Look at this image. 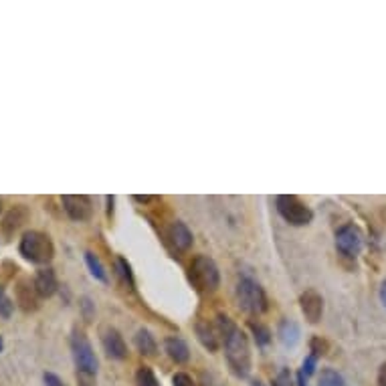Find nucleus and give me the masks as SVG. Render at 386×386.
<instances>
[{"label":"nucleus","instance_id":"obj_1","mask_svg":"<svg viewBox=\"0 0 386 386\" xmlns=\"http://www.w3.org/2000/svg\"><path fill=\"white\" fill-rule=\"evenodd\" d=\"M217 330L219 336L223 340L224 356L231 366V370L235 376H249L251 372V348H249V340L247 334L233 324V320L224 313L217 315Z\"/></svg>","mask_w":386,"mask_h":386},{"label":"nucleus","instance_id":"obj_2","mask_svg":"<svg viewBox=\"0 0 386 386\" xmlns=\"http://www.w3.org/2000/svg\"><path fill=\"white\" fill-rule=\"evenodd\" d=\"M71 352L77 368V385L95 386V374H97V358L93 352V346L88 340L85 332L75 330L71 336Z\"/></svg>","mask_w":386,"mask_h":386},{"label":"nucleus","instance_id":"obj_3","mask_svg":"<svg viewBox=\"0 0 386 386\" xmlns=\"http://www.w3.org/2000/svg\"><path fill=\"white\" fill-rule=\"evenodd\" d=\"M18 253L35 265H49L55 257V245L43 231H27L18 243Z\"/></svg>","mask_w":386,"mask_h":386},{"label":"nucleus","instance_id":"obj_4","mask_svg":"<svg viewBox=\"0 0 386 386\" xmlns=\"http://www.w3.org/2000/svg\"><path fill=\"white\" fill-rule=\"evenodd\" d=\"M188 279L200 294H212L219 283H221V273L217 263L207 257V255H196L188 269Z\"/></svg>","mask_w":386,"mask_h":386},{"label":"nucleus","instance_id":"obj_5","mask_svg":"<svg viewBox=\"0 0 386 386\" xmlns=\"http://www.w3.org/2000/svg\"><path fill=\"white\" fill-rule=\"evenodd\" d=\"M237 301L241 310H245L251 315H259L267 310V296L263 287L249 275L239 277L237 282Z\"/></svg>","mask_w":386,"mask_h":386},{"label":"nucleus","instance_id":"obj_6","mask_svg":"<svg viewBox=\"0 0 386 386\" xmlns=\"http://www.w3.org/2000/svg\"><path fill=\"white\" fill-rule=\"evenodd\" d=\"M275 207H277V212L282 215L285 223L294 224V227H306V224L312 223V208L306 203H301L294 194H279L275 198Z\"/></svg>","mask_w":386,"mask_h":386},{"label":"nucleus","instance_id":"obj_7","mask_svg":"<svg viewBox=\"0 0 386 386\" xmlns=\"http://www.w3.org/2000/svg\"><path fill=\"white\" fill-rule=\"evenodd\" d=\"M61 203H63V210L67 212L71 221L83 223V221H90L93 215V203L85 194H65Z\"/></svg>","mask_w":386,"mask_h":386},{"label":"nucleus","instance_id":"obj_8","mask_svg":"<svg viewBox=\"0 0 386 386\" xmlns=\"http://www.w3.org/2000/svg\"><path fill=\"white\" fill-rule=\"evenodd\" d=\"M364 237L360 233V229L354 224H346L336 233V247L344 257H356L362 251Z\"/></svg>","mask_w":386,"mask_h":386},{"label":"nucleus","instance_id":"obj_9","mask_svg":"<svg viewBox=\"0 0 386 386\" xmlns=\"http://www.w3.org/2000/svg\"><path fill=\"white\" fill-rule=\"evenodd\" d=\"M30 212L25 205H15L4 217L0 223V235L4 241H11V237H15V233L29 221Z\"/></svg>","mask_w":386,"mask_h":386},{"label":"nucleus","instance_id":"obj_10","mask_svg":"<svg viewBox=\"0 0 386 386\" xmlns=\"http://www.w3.org/2000/svg\"><path fill=\"white\" fill-rule=\"evenodd\" d=\"M299 306H301V312H303L306 320L310 324H318L322 320V313H324V297L320 296L315 289H306L299 296Z\"/></svg>","mask_w":386,"mask_h":386},{"label":"nucleus","instance_id":"obj_11","mask_svg":"<svg viewBox=\"0 0 386 386\" xmlns=\"http://www.w3.org/2000/svg\"><path fill=\"white\" fill-rule=\"evenodd\" d=\"M102 344H104L105 354L109 358H114V360H126L128 358V346H126V342H123L121 334L116 327L105 330L104 336H102Z\"/></svg>","mask_w":386,"mask_h":386},{"label":"nucleus","instance_id":"obj_12","mask_svg":"<svg viewBox=\"0 0 386 386\" xmlns=\"http://www.w3.org/2000/svg\"><path fill=\"white\" fill-rule=\"evenodd\" d=\"M16 303L23 312H35L39 308V294L29 279L16 283Z\"/></svg>","mask_w":386,"mask_h":386},{"label":"nucleus","instance_id":"obj_13","mask_svg":"<svg viewBox=\"0 0 386 386\" xmlns=\"http://www.w3.org/2000/svg\"><path fill=\"white\" fill-rule=\"evenodd\" d=\"M35 289H37V294L39 297H51L57 294V289H59V282H57V275H55V271L53 269H41L37 275H35Z\"/></svg>","mask_w":386,"mask_h":386},{"label":"nucleus","instance_id":"obj_14","mask_svg":"<svg viewBox=\"0 0 386 386\" xmlns=\"http://www.w3.org/2000/svg\"><path fill=\"white\" fill-rule=\"evenodd\" d=\"M168 239H170L172 247L180 253L188 251V249L193 247V241H194L191 229H188L184 223H180V221L170 224V229H168Z\"/></svg>","mask_w":386,"mask_h":386},{"label":"nucleus","instance_id":"obj_15","mask_svg":"<svg viewBox=\"0 0 386 386\" xmlns=\"http://www.w3.org/2000/svg\"><path fill=\"white\" fill-rule=\"evenodd\" d=\"M194 330H196V336H198L200 344H203L207 350H210V352H217V350H219L221 336H219V330H217V326L208 324L207 320H198V322H196V326H194Z\"/></svg>","mask_w":386,"mask_h":386},{"label":"nucleus","instance_id":"obj_16","mask_svg":"<svg viewBox=\"0 0 386 386\" xmlns=\"http://www.w3.org/2000/svg\"><path fill=\"white\" fill-rule=\"evenodd\" d=\"M166 352H168V356L172 358L176 364H184V362H188V358H191L188 344L182 340V338H179V336L166 338Z\"/></svg>","mask_w":386,"mask_h":386},{"label":"nucleus","instance_id":"obj_17","mask_svg":"<svg viewBox=\"0 0 386 386\" xmlns=\"http://www.w3.org/2000/svg\"><path fill=\"white\" fill-rule=\"evenodd\" d=\"M279 340L283 342V346H289L294 348L297 342H299V326L291 320H283L282 326H279Z\"/></svg>","mask_w":386,"mask_h":386},{"label":"nucleus","instance_id":"obj_18","mask_svg":"<svg viewBox=\"0 0 386 386\" xmlns=\"http://www.w3.org/2000/svg\"><path fill=\"white\" fill-rule=\"evenodd\" d=\"M135 348L140 350V354H144V356H154L156 354V340H154V336L150 334L148 330H140L138 334H135Z\"/></svg>","mask_w":386,"mask_h":386},{"label":"nucleus","instance_id":"obj_19","mask_svg":"<svg viewBox=\"0 0 386 386\" xmlns=\"http://www.w3.org/2000/svg\"><path fill=\"white\" fill-rule=\"evenodd\" d=\"M85 263H88V267H90L91 275H93L95 279H99V282L107 283V271H105L104 263L99 261V257H97L95 253H91V251L85 253Z\"/></svg>","mask_w":386,"mask_h":386},{"label":"nucleus","instance_id":"obj_20","mask_svg":"<svg viewBox=\"0 0 386 386\" xmlns=\"http://www.w3.org/2000/svg\"><path fill=\"white\" fill-rule=\"evenodd\" d=\"M315 364H318V358L313 356V354H310L303 360L301 368L297 372V386H308V380H310V376L315 370Z\"/></svg>","mask_w":386,"mask_h":386},{"label":"nucleus","instance_id":"obj_21","mask_svg":"<svg viewBox=\"0 0 386 386\" xmlns=\"http://www.w3.org/2000/svg\"><path fill=\"white\" fill-rule=\"evenodd\" d=\"M116 269H118V275L121 277V282L126 283L130 289L135 287V279H134V271H132V265L123 259V257H118L116 259Z\"/></svg>","mask_w":386,"mask_h":386},{"label":"nucleus","instance_id":"obj_22","mask_svg":"<svg viewBox=\"0 0 386 386\" xmlns=\"http://www.w3.org/2000/svg\"><path fill=\"white\" fill-rule=\"evenodd\" d=\"M249 327H251L253 336H255V342L259 344V346H267L269 342H271V330H269L265 324H261V322H249Z\"/></svg>","mask_w":386,"mask_h":386},{"label":"nucleus","instance_id":"obj_23","mask_svg":"<svg viewBox=\"0 0 386 386\" xmlns=\"http://www.w3.org/2000/svg\"><path fill=\"white\" fill-rule=\"evenodd\" d=\"M135 386H160V382L150 366H142L135 374Z\"/></svg>","mask_w":386,"mask_h":386},{"label":"nucleus","instance_id":"obj_24","mask_svg":"<svg viewBox=\"0 0 386 386\" xmlns=\"http://www.w3.org/2000/svg\"><path fill=\"white\" fill-rule=\"evenodd\" d=\"M320 386H346V382H344L342 374L326 368V370H322V374H320Z\"/></svg>","mask_w":386,"mask_h":386},{"label":"nucleus","instance_id":"obj_25","mask_svg":"<svg viewBox=\"0 0 386 386\" xmlns=\"http://www.w3.org/2000/svg\"><path fill=\"white\" fill-rule=\"evenodd\" d=\"M13 312H15V301L6 296L4 289H0V318L8 320L13 315Z\"/></svg>","mask_w":386,"mask_h":386},{"label":"nucleus","instance_id":"obj_26","mask_svg":"<svg viewBox=\"0 0 386 386\" xmlns=\"http://www.w3.org/2000/svg\"><path fill=\"white\" fill-rule=\"evenodd\" d=\"M327 348H330V344H327L324 338H320V336H315V338H312V342H310V352H312L315 358L324 356L327 352Z\"/></svg>","mask_w":386,"mask_h":386},{"label":"nucleus","instance_id":"obj_27","mask_svg":"<svg viewBox=\"0 0 386 386\" xmlns=\"http://www.w3.org/2000/svg\"><path fill=\"white\" fill-rule=\"evenodd\" d=\"M172 386H194V382L188 374L179 372V374H174V378H172Z\"/></svg>","mask_w":386,"mask_h":386},{"label":"nucleus","instance_id":"obj_28","mask_svg":"<svg viewBox=\"0 0 386 386\" xmlns=\"http://www.w3.org/2000/svg\"><path fill=\"white\" fill-rule=\"evenodd\" d=\"M45 386H65V382L61 380L57 374H53V372H45Z\"/></svg>","mask_w":386,"mask_h":386},{"label":"nucleus","instance_id":"obj_29","mask_svg":"<svg viewBox=\"0 0 386 386\" xmlns=\"http://www.w3.org/2000/svg\"><path fill=\"white\" fill-rule=\"evenodd\" d=\"M203 386H221L212 374H203Z\"/></svg>","mask_w":386,"mask_h":386},{"label":"nucleus","instance_id":"obj_30","mask_svg":"<svg viewBox=\"0 0 386 386\" xmlns=\"http://www.w3.org/2000/svg\"><path fill=\"white\" fill-rule=\"evenodd\" d=\"M378 386H386V362L378 370Z\"/></svg>","mask_w":386,"mask_h":386},{"label":"nucleus","instance_id":"obj_31","mask_svg":"<svg viewBox=\"0 0 386 386\" xmlns=\"http://www.w3.org/2000/svg\"><path fill=\"white\" fill-rule=\"evenodd\" d=\"M90 303H91L90 299H83V310H85V318H88V320L91 318V306H90Z\"/></svg>","mask_w":386,"mask_h":386},{"label":"nucleus","instance_id":"obj_32","mask_svg":"<svg viewBox=\"0 0 386 386\" xmlns=\"http://www.w3.org/2000/svg\"><path fill=\"white\" fill-rule=\"evenodd\" d=\"M380 299H382V303H385L386 308V282L382 283V287H380Z\"/></svg>","mask_w":386,"mask_h":386},{"label":"nucleus","instance_id":"obj_33","mask_svg":"<svg viewBox=\"0 0 386 386\" xmlns=\"http://www.w3.org/2000/svg\"><path fill=\"white\" fill-rule=\"evenodd\" d=\"M154 196H134V200H138V203H150Z\"/></svg>","mask_w":386,"mask_h":386},{"label":"nucleus","instance_id":"obj_34","mask_svg":"<svg viewBox=\"0 0 386 386\" xmlns=\"http://www.w3.org/2000/svg\"><path fill=\"white\" fill-rule=\"evenodd\" d=\"M111 207H114V196H107V215H111Z\"/></svg>","mask_w":386,"mask_h":386},{"label":"nucleus","instance_id":"obj_35","mask_svg":"<svg viewBox=\"0 0 386 386\" xmlns=\"http://www.w3.org/2000/svg\"><path fill=\"white\" fill-rule=\"evenodd\" d=\"M0 350H2V338H0Z\"/></svg>","mask_w":386,"mask_h":386},{"label":"nucleus","instance_id":"obj_36","mask_svg":"<svg viewBox=\"0 0 386 386\" xmlns=\"http://www.w3.org/2000/svg\"><path fill=\"white\" fill-rule=\"evenodd\" d=\"M0 210H2V200H0Z\"/></svg>","mask_w":386,"mask_h":386},{"label":"nucleus","instance_id":"obj_37","mask_svg":"<svg viewBox=\"0 0 386 386\" xmlns=\"http://www.w3.org/2000/svg\"><path fill=\"white\" fill-rule=\"evenodd\" d=\"M255 386H261V385H255Z\"/></svg>","mask_w":386,"mask_h":386}]
</instances>
